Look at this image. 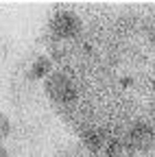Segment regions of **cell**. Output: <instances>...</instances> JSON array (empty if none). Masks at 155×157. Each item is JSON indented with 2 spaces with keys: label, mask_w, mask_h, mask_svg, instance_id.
<instances>
[{
  "label": "cell",
  "mask_w": 155,
  "mask_h": 157,
  "mask_svg": "<svg viewBox=\"0 0 155 157\" xmlns=\"http://www.w3.org/2000/svg\"><path fill=\"white\" fill-rule=\"evenodd\" d=\"M103 153H105V157H135L133 146L125 137H109Z\"/></svg>",
  "instance_id": "5b68a950"
},
{
  "label": "cell",
  "mask_w": 155,
  "mask_h": 157,
  "mask_svg": "<svg viewBox=\"0 0 155 157\" xmlns=\"http://www.w3.org/2000/svg\"><path fill=\"white\" fill-rule=\"evenodd\" d=\"M46 94L48 98L55 103V105H59L61 111H68L74 103V98H76V92H74V85L72 81L59 70H52V74L46 78Z\"/></svg>",
  "instance_id": "7a4b0ae2"
},
{
  "label": "cell",
  "mask_w": 155,
  "mask_h": 157,
  "mask_svg": "<svg viewBox=\"0 0 155 157\" xmlns=\"http://www.w3.org/2000/svg\"><path fill=\"white\" fill-rule=\"evenodd\" d=\"M48 29L57 42H74L83 33V20L74 11H57L50 17Z\"/></svg>",
  "instance_id": "6da1fadb"
},
{
  "label": "cell",
  "mask_w": 155,
  "mask_h": 157,
  "mask_svg": "<svg viewBox=\"0 0 155 157\" xmlns=\"http://www.w3.org/2000/svg\"><path fill=\"white\" fill-rule=\"evenodd\" d=\"M125 140L133 146L135 153H153L155 151V129L151 122H135L127 129Z\"/></svg>",
  "instance_id": "3957f363"
},
{
  "label": "cell",
  "mask_w": 155,
  "mask_h": 157,
  "mask_svg": "<svg viewBox=\"0 0 155 157\" xmlns=\"http://www.w3.org/2000/svg\"><path fill=\"white\" fill-rule=\"evenodd\" d=\"M0 157H9V153H7V148L0 144Z\"/></svg>",
  "instance_id": "ba28073f"
},
{
  "label": "cell",
  "mask_w": 155,
  "mask_h": 157,
  "mask_svg": "<svg viewBox=\"0 0 155 157\" xmlns=\"http://www.w3.org/2000/svg\"><path fill=\"white\" fill-rule=\"evenodd\" d=\"M107 140H109V137L103 131H99V129H85V131H81V142H83V146L92 155H99L101 151H105Z\"/></svg>",
  "instance_id": "277c9868"
},
{
  "label": "cell",
  "mask_w": 155,
  "mask_h": 157,
  "mask_svg": "<svg viewBox=\"0 0 155 157\" xmlns=\"http://www.w3.org/2000/svg\"><path fill=\"white\" fill-rule=\"evenodd\" d=\"M9 133H11V122H9V118L0 111V142H2L5 137H9Z\"/></svg>",
  "instance_id": "52a82bcc"
},
{
  "label": "cell",
  "mask_w": 155,
  "mask_h": 157,
  "mask_svg": "<svg viewBox=\"0 0 155 157\" xmlns=\"http://www.w3.org/2000/svg\"><path fill=\"white\" fill-rule=\"evenodd\" d=\"M52 74V59L50 57H37L31 63L29 76L31 78H48Z\"/></svg>",
  "instance_id": "8992f818"
},
{
  "label": "cell",
  "mask_w": 155,
  "mask_h": 157,
  "mask_svg": "<svg viewBox=\"0 0 155 157\" xmlns=\"http://www.w3.org/2000/svg\"><path fill=\"white\" fill-rule=\"evenodd\" d=\"M153 129H155V122H153Z\"/></svg>",
  "instance_id": "9c48e42d"
}]
</instances>
